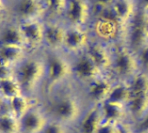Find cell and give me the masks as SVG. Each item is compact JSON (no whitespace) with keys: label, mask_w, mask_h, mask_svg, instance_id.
<instances>
[{"label":"cell","mask_w":148,"mask_h":133,"mask_svg":"<svg viewBox=\"0 0 148 133\" xmlns=\"http://www.w3.org/2000/svg\"><path fill=\"white\" fill-rule=\"evenodd\" d=\"M42 102L50 118L67 125L74 130L88 106L80 90L75 85L56 91L44 98Z\"/></svg>","instance_id":"obj_1"},{"label":"cell","mask_w":148,"mask_h":133,"mask_svg":"<svg viewBox=\"0 0 148 133\" xmlns=\"http://www.w3.org/2000/svg\"><path fill=\"white\" fill-rule=\"evenodd\" d=\"M45 81L42 99L72 83L71 57L63 52H48L44 56Z\"/></svg>","instance_id":"obj_2"},{"label":"cell","mask_w":148,"mask_h":133,"mask_svg":"<svg viewBox=\"0 0 148 133\" xmlns=\"http://www.w3.org/2000/svg\"><path fill=\"white\" fill-rule=\"evenodd\" d=\"M15 76L25 93L42 100L45 81L44 56L29 54L16 66Z\"/></svg>","instance_id":"obj_3"},{"label":"cell","mask_w":148,"mask_h":133,"mask_svg":"<svg viewBox=\"0 0 148 133\" xmlns=\"http://www.w3.org/2000/svg\"><path fill=\"white\" fill-rule=\"evenodd\" d=\"M140 71L134 52L122 42L112 44V60L109 75L114 80L128 82Z\"/></svg>","instance_id":"obj_4"},{"label":"cell","mask_w":148,"mask_h":133,"mask_svg":"<svg viewBox=\"0 0 148 133\" xmlns=\"http://www.w3.org/2000/svg\"><path fill=\"white\" fill-rule=\"evenodd\" d=\"M71 69L72 83L78 89L106 74L101 71L86 51L71 57Z\"/></svg>","instance_id":"obj_5"},{"label":"cell","mask_w":148,"mask_h":133,"mask_svg":"<svg viewBox=\"0 0 148 133\" xmlns=\"http://www.w3.org/2000/svg\"><path fill=\"white\" fill-rule=\"evenodd\" d=\"M114 81L109 74H104L79 90L88 105L98 106L107 101Z\"/></svg>","instance_id":"obj_6"},{"label":"cell","mask_w":148,"mask_h":133,"mask_svg":"<svg viewBox=\"0 0 148 133\" xmlns=\"http://www.w3.org/2000/svg\"><path fill=\"white\" fill-rule=\"evenodd\" d=\"M91 40L92 35L88 27L67 26L62 52L70 57L76 56L87 50Z\"/></svg>","instance_id":"obj_7"},{"label":"cell","mask_w":148,"mask_h":133,"mask_svg":"<svg viewBox=\"0 0 148 133\" xmlns=\"http://www.w3.org/2000/svg\"><path fill=\"white\" fill-rule=\"evenodd\" d=\"M63 14L67 26L88 27L92 21V6L87 0H67Z\"/></svg>","instance_id":"obj_8"},{"label":"cell","mask_w":148,"mask_h":133,"mask_svg":"<svg viewBox=\"0 0 148 133\" xmlns=\"http://www.w3.org/2000/svg\"><path fill=\"white\" fill-rule=\"evenodd\" d=\"M43 102L34 105L21 119V133H41L49 120Z\"/></svg>","instance_id":"obj_9"},{"label":"cell","mask_w":148,"mask_h":133,"mask_svg":"<svg viewBox=\"0 0 148 133\" xmlns=\"http://www.w3.org/2000/svg\"><path fill=\"white\" fill-rule=\"evenodd\" d=\"M18 26L23 33L29 53H35L43 46L44 23L40 19L21 21Z\"/></svg>","instance_id":"obj_10"},{"label":"cell","mask_w":148,"mask_h":133,"mask_svg":"<svg viewBox=\"0 0 148 133\" xmlns=\"http://www.w3.org/2000/svg\"><path fill=\"white\" fill-rule=\"evenodd\" d=\"M67 26L56 22L44 23L43 46L48 52H62Z\"/></svg>","instance_id":"obj_11"},{"label":"cell","mask_w":148,"mask_h":133,"mask_svg":"<svg viewBox=\"0 0 148 133\" xmlns=\"http://www.w3.org/2000/svg\"><path fill=\"white\" fill-rule=\"evenodd\" d=\"M102 72L109 74L112 60V44L92 38L85 51Z\"/></svg>","instance_id":"obj_12"},{"label":"cell","mask_w":148,"mask_h":133,"mask_svg":"<svg viewBox=\"0 0 148 133\" xmlns=\"http://www.w3.org/2000/svg\"><path fill=\"white\" fill-rule=\"evenodd\" d=\"M102 122L99 106L88 105L75 127V133H97Z\"/></svg>","instance_id":"obj_13"},{"label":"cell","mask_w":148,"mask_h":133,"mask_svg":"<svg viewBox=\"0 0 148 133\" xmlns=\"http://www.w3.org/2000/svg\"><path fill=\"white\" fill-rule=\"evenodd\" d=\"M41 102H42L41 98L32 97L23 92L8 100L6 107L13 115L21 119L34 105Z\"/></svg>","instance_id":"obj_14"},{"label":"cell","mask_w":148,"mask_h":133,"mask_svg":"<svg viewBox=\"0 0 148 133\" xmlns=\"http://www.w3.org/2000/svg\"><path fill=\"white\" fill-rule=\"evenodd\" d=\"M98 106L104 122L119 125L128 120L126 105L106 101Z\"/></svg>","instance_id":"obj_15"},{"label":"cell","mask_w":148,"mask_h":133,"mask_svg":"<svg viewBox=\"0 0 148 133\" xmlns=\"http://www.w3.org/2000/svg\"><path fill=\"white\" fill-rule=\"evenodd\" d=\"M126 107L128 120L137 124L148 113V95L132 97Z\"/></svg>","instance_id":"obj_16"},{"label":"cell","mask_w":148,"mask_h":133,"mask_svg":"<svg viewBox=\"0 0 148 133\" xmlns=\"http://www.w3.org/2000/svg\"><path fill=\"white\" fill-rule=\"evenodd\" d=\"M42 10L43 6L40 0H19L16 7V15L20 22L39 19L43 13Z\"/></svg>","instance_id":"obj_17"},{"label":"cell","mask_w":148,"mask_h":133,"mask_svg":"<svg viewBox=\"0 0 148 133\" xmlns=\"http://www.w3.org/2000/svg\"><path fill=\"white\" fill-rule=\"evenodd\" d=\"M111 8L119 23L125 28L137 10V3L136 0H115Z\"/></svg>","instance_id":"obj_18"},{"label":"cell","mask_w":148,"mask_h":133,"mask_svg":"<svg viewBox=\"0 0 148 133\" xmlns=\"http://www.w3.org/2000/svg\"><path fill=\"white\" fill-rule=\"evenodd\" d=\"M0 45L20 46L28 50L26 42L18 24L6 25L0 31Z\"/></svg>","instance_id":"obj_19"},{"label":"cell","mask_w":148,"mask_h":133,"mask_svg":"<svg viewBox=\"0 0 148 133\" xmlns=\"http://www.w3.org/2000/svg\"><path fill=\"white\" fill-rule=\"evenodd\" d=\"M30 54L24 47L0 45V60L14 66L19 64L24 58Z\"/></svg>","instance_id":"obj_20"},{"label":"cell","mask_w":148,"mask_h":133,"mask_svg":"<svg viewBox=\"0 0 148 133\" xmlns=\"http://www.w3.org/2000/svg\"><path fill=\"white\" fill-rule=\"evenodd\" d=\"M132 98V93L128 82L115 80L107 101L126 105Z\"/></svg>","instance_id":"obj_21"},{"label":"cell","mask_w":148,"mask_h":133,"mask_svg":"<svg viewBox=\"0 0 148 133\" xmlns=\"http://www.w3.org/2000/svg\"><path fill=\"white\" fill-rule=\"evenodd\" d=\"M0 133H21L20 119L7 107L0 112Z\"/></svg>","instance_id":"obj_22"},{"label":"cell","mask_w":148,"mask_h":133,"mask_svg":"<svg viewBox=\"0 0 148 133\" xmlns=\"http://www.w3.org/2000/svg\"><path fill=\"white\" fill-rule=\"evenodd\" d=\"M23 92L24 91L16 76L0 80V94L6 100V103L10 98Z\"/></svg>","instance_id":"obj_23"},{"label":"cell","mask_w":148,"mask_h":133,"mask_svg":"<svg viewBox=\"0 0 148 133\" xmlns=\"http://www.w3.org/2000/svg\"><path fill=\"white\" fill-rule=\"evenodd\" d=\"M129 88L132 97L148 95V74L140 71L129 81Z\"/></svg>","instance_id":"obj_24"},{"label":"cell","mask_w":148,"mask_h":133,"mask_svg":"<svg viewBox=\"0 0 148 133\" xmlns=\"http://www.w3.org/2000/svg\"><path fill=\"white\" fill-rule=\"evenodd\" d=\"M41 133H75V130L67 125L49 118L48 124Z\"/></svg>","instance_id":"obj_25"},{"label":"cell","mask_w":148,"mask_h":133,"mask_svg":"<svg viewBox=\"0 0 148 133\" xmlns=\"http://www.w3.org/2000/svg\"><path fill=\"white\" fill-rule=\"evenodd\" d=\"M43 2L45 6L51 13L56 15L64 13L67 5V0H43Z\"/></svg>","instance_id":"obj_26"},{"label":"cell","mask_w":148,"mask_h":133,"mask_svg":"<svg viewBox=\"0 0 148 133\" xmlns=\"http://www.w3.org/2000/svg\"><path fill=\"white\" fill-rule=\"evenodd\" d=\"M140 70L148 74V43L135 53Z\"/></svg>","instance_id":"obj_27"},{"label":"cell","mask_w":148,"mask_h":133,"mask_svg":"<svg viewBox=\"0 0 148 133\" xmlns=\"http://www.w3.org/2000/svg\"><path fill=\"white\" fill-rule=\"evenodd\" d=\"M15 76V67L0 60V80Z\"/></svg>","instance_id":"obj_28"},{"label":"cell","mask_w":148,"mask_h":133,"mask_svg":"<svg viewBox=\"0 0 148 133\" xmlns=\"http://www.w3.org/2000/svg\"><path fill=\"white\" fill-rule=\"evenodd\" d=\"M135 125L129 120L124 121L117 125L116 133H137Z\"/></svg>","instance_id":"obj_29"},{"label":"cell","mask_w":148,"mask_h":133,"mask_svg":"<svg viewBox=\"0 0 148 133\" xmlns=\"http://www.w3.org/2000/svg\"><path fill=\"white\" fill-rule=\"evenodd\" d=\"M117 125H118L110 124V123H107L103 121L97 133H116Z\"/></svg>","instance_id":"obj_30"},{"label":"cell","mask_w":148,"mask_h":133,"mask_svg":"<svg viewBox=\"0 0 148 133\" xmlns=\"http://www.w3.org/2000/svg\"><path fill=\"white\" fill-rule=\"evenodd\" d=\"M137 132H148V113L137 124L134 125Z\"/></svg>","instance_id":"obj_31"},{"label":"cell","mask_w":148,"mask_h":133,"mask_svg":"<svg viewBox=\"0 0 148 133\" xmlns=\"http://www.w3.org/2000/svg\"><path fill=\"white\" fill-rule=\"evenodd\" d=\"M115 0H93V5L99 8H108L111 7Z\"/></svg>","instance_id":"obj_32"},{"label":"cell","mask_w":148,"mask_h":133,"mask_svg":"<svg viewBox=\"0 0 148 133\" xmlns=\"http://www.w3.org/2000/svg\"><path fill=\"white\" fill-rule=\"evenodd\" d=\"M136 3L139 8L148 12V0H136Z\"/></svg>","instance_id":"obj_33"},{"label":"cell","mask_w":148,"mask_h":133,"mask_svg":"<svg viewBox=\"0 0 148 133\" xmlns=\"http://www.w3.org/2000/svg\"><path fill=\"white\" fill-rule=\"evenodd\" d=\"M6 108V100L3 98V97L0 94V112Z\"/></svg>","instance_id":"obj_34"},{"label":"cell","mask_w":148,"mask_h":133,"mask_svg":"<svg viewBox=\"0 0 148 133\" xmlns=\"http://www.w3.org/2000/svg\"><path fill=\"white\" fill-rule=\"evenodd\" d=\"M3 7H4V3H3V0H0V13H1V11L3 10Z\"/></svg>","instance_id":"obj_35"},{"label":"cell","mask_w":148,"mask_h":133,"mask_svg":"<svg viewBox=\"0 0 148 133\" xmlns=\"http://www.w3.org/2000/svg\"><path fill=\"white\" fill-rule=\"evenodd\" d=\"M137 133H148V132H138Z\"/></svg>","instance_id":"obj_36"}]
</instances>
